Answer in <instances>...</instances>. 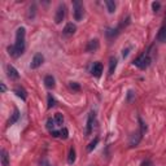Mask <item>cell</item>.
<instances>
[{"label":"cell","instance_id":"obj_1","mask_svg":"<svg viewBox=\"0 0 166 166\" xmlns=\"http://www.w3.org/2000/svg\"><path fill=\"white\" fill-rule=\"evenodd\" d=\"M25 35H26V30L25 28H18L16 31V43L13 46L8 47V52L12 57H20L23 52H25Z\"/></svg>","mask_w":166,"mask_h":166},{"label":"cell","instance_id":"obj_2","mask_svg":"<svg viewBox=\"0 0 166 166\" xmlns=\"http://www.w3.org/2000/svg\"><path fill=\"white\" fill-rule=\"evenodd\" d=\"M151 63H152V60H151V57H149V55H148V53L140 55V56H139V57L134 61L135 66L139 68V69H142V70H145V69L151 65Z\"/></svg>","mask_w":166,"mask_h":166},{"label":"cell","instance_id":"obj_3","mask_svg":"<svg viewBox=\"0 0 166 166\" xmlns=\"http://www.w3.org/2000/svg\"><path fill=\"white\" fill-rule=\"evenodd\" d=\"M73 14H74L75 21H81L83 18L84 8H83V4L81 2H78V0H75L73 3Z\"/></svg>","mask_w":166,"mask_h":166},{"label":"cell","instance_id":"obj_4","mask_svg":"<svg viewBox=\"0 0 166 166\" xmlns=\"http://www.w3.org/2000/svg\"><path fill=\"white\" fill-rule=\"evenodd\" d=\"M65 14H66V7L64 4H60L56 9V16H55V22L56 23H61L63 20L65 18Z\"/></svg>","mask_w":166,"mask_h":166},{"label":"cell","instance_id":"obj_5","mask_svg":"<svg viewBox=\"0 0 166 166\" xmlns=\"http://www.w3.org/2000/svg\"><path fill=\"white\" fill-rule=\"evenodd\" d=\"M43 61H44V56H43L42 53L34 55L33 61H31V64H30V68H31V69H38L39 66H42Z\"/></svg>","mask_w":166,"mask_h":166},{"label":"cell","instance_id":"obj_6","mask_svg":"<svg viewBox=\"0 0 166 166\" xmlns=\"http://www.w3.org/2000/svg\"><path fill=\"white\" fill-rule=\"evenodd\" d=\"M7 73H8V77H9V79H12V81H16V79H18V78H20L18 72L16 70V68H14L13 65H8V66H7Z\"/></svg>","mask_w":166,"mask_h":166},{"label":"cell","instance_id":"obj_7","mask_svg":"<svg viewBox=\"0 0 166 166\" xmlns=\"http://www.w3.org/2000/svg\"><path fill=\"white\" fill-rule=\"evenodd\" d=\"M75 30H77V26L74 23H72V22H69V23L65 25V28L63 30V34H64L65 37H70V35H73V34L75 33Z\"/></svg>","mask_w":166,"mask_h":166},{"label":"cell","instance_id":"obj_8","mask_svg":"<svg viewBox=\"0 0 166 166\" xmlns=\"http://www.w3.org/2000/svg\"><path fill=\"white\" fill-rule=\"evenodd\" d=\"M98 49H99V40L98 39H91L88 43H87V47H86L87 52H95Z\"/></svg>","mask_w":166,"mask_h":166},{"label":"cell","instance_id":"obj_9","mask_svg":"<svg viewBox=\"0 0 166 166\" xmlns=\"http://www.w3.org/2000/svg\"><path fill=\"white\" fill-rule=\"evenodd\" d=\"M93 119H95V114L93 113H90L88 118H87V127H86V134L90 135L92 133V128H93Z\"/></svg>","mask_w":166,"mask_h":166},{"label":"cell","instance_id":"obj_10","mask_svg":"<svg viewBox=\"0 0 166 166\" xmlns=\"http://www.w3.org/2000/svg\"><path fill=\"white\" fill-rule=\"evenodd\" d=\"M44 84H46L47 88L53 90V88H55V86H56L55 78L52 77V75H46V78H44Z\"/></svg>","mask_w":166,"mask_h":166},{"label":"cell","instance_id":"obj_11","mask_svg":"<svg viewBox=\"0 0 166 166\" xmlns=\"http://www.w3.org/2000/svg\"><path fill=\"white\" fill-rule=\"evenodd\" d=\"M92 74L95 75V77H101V74H103V64L101 63H96V64H93V66H92Z\"/></svg>","mask_w":166,"mask_h":166},{"label":"cell","instance_id":"obj_12","mask_svg":"<svg viewBox=\"0 0 166 166\" xmlns=\"http://www.w3.org/2000/svg\"><path fill=\"white\" fill-rule=\"evenodd\" d=\"M14 93L18 96V98H21L23 101L28 99V92H26V90L23 88V87H16V88H14Z\"/></svg>","mask_w":166,"mask_h":166},{"label":"cell","instance_id":"obj_13","mask_svg":"<svg viewBox=\"0 0 166 166\" xmlns=\"http://www.w3.org/2000/svg\"><path fill=\"white\" fill-rule=\"evenodd\" d=\"M157 40L161 43H166V26H162L157 34Z\"/></svg>","mask_w":166,"mask_h":166},{"label":"cell","instance_id":"obj_14","mask_svg":"<svg viewBox=\"0 0 166 166\" xmlns=\"http://www.w3.org/2000/svg\"><path fill=\"white\" fill-rule=\"evenodd\" d=\"M18 118H20V110L18 109H14V112H13V114H12V117L9 118V121H8V125H14L17 121H18Z\"/></svg>","mask_w":166,"mask_h":166},{"label":"cell","instance_id":"obj_15","mask_svg":"<svg viewBox=\"0 0 166 166\" xmlns=\"http://www.w3.org/2000/svg\"><path fill=\"white\" fill-rule=\"evenodd\" d=\"M116 68H117V58L110 57V60H109V75H112L113 73H114Z\"/></svg>","mask_w":166,"mask_h":166},{"label":"cell","instance_id":"obj_16","mask_svg":"<svg viewBox=\"0 0 166 166\" xmlns=\"http://www.w3.org/2000/svg\"><path fill=\"white\" fill-rule=\"evenodd\" d=\"M2 165L3 166H9V156H8V152L5 149H2Z\"/></svg>","mask_w":166,"mask_h":166},{"label":"cell","instance_id":"obj_17","mask_svg":"<svg viewBox=\"0 0 166 166\" xmlns=\"http://www.w3.org/2000/svg\"><path fill=\"white\" fill-rule=\"evenodd\" d=\"M68 162L73 165L75 162V149L74 148H70V151H69V156H68Z\"/></svg>","mask_w":166,"mask_h":166},{"label":"cell","instance_id":"obj_18","mask_svg":"<svg viewBox=\"0 0 166 166\" xmlns=\"http://www.w3.org/2000/svg\"><path fill=\"white\" fill-rule=\"evenodd\" d=\"M105 5L108 8V12L109 13H114V11H116V3L114 2H112V0H107Z\"/></svg>","mask_w":166,"mask_h":166},{"label":"cell","instance_id":"obj_19","mask_svg":"<svg viewBox=\"0 0 166 166\" xmlns=\"http://www.w3.org/2000/svg\"><path fill=\"white\" fill-rule=\"evenodd\" d=\"M98 143H99V138H95L93 140L88 144V147H87V151H88V152H92L95 148H96V145H98Z\"/></svg>","mask_w":166,"mask_h":166},{"label":"cell","instance_id":"obj_20","mask_svg":"<svg viewBox=\"0 0 166 166\" xmlns=\"http://www.w3.org/2000/svg\"><path fill=\"white\" fill-rule=\"evenodd\" d=\"M55 126H56L55 118H48V119H47V128H48L49 131H53Z\"/></svg>","mask_w":166,"mask_h":166},{"label":"cell","instance_id":"obj_21","mask_svg":"<svg viewBox=\"0 0 166 166\" xmlns=\"http://www.w3.org/2000/svg\"><path fill=\"white\" fill-rule=\"evenodd\" d=\"M48 108L51 109V108H53L55 105H56V99L52 96V93H48Z\"/></svg>","mask_w":166,"mask_h":166},{"label":"cell","instance_id":"obj_22","mask_svg":"<svg viewBox=\"0 0 166 166\" xmlns=\"http://www.w3.org/2000/svg\"><path fill=\"white\" fill-rule=\"evenodd\" d=\"M55 122H56V125H58V126L63 125L64 117H63V114H61V113H56V114H55Z\"/></svg>","mask_w":166,"mask_h":166},{"label":"cell","instance_id":"obj_23","mask_svg":"<svg viewBox=\"0 0 166 166\" xmlns=\"http://www.w3.org/2000/svg\"><path fill=\"white\" fill-rule=\"evenodd\" d=\"M119 30H121L119 28H117V29H109V30L107 31V35L110 37V38H112V37H116V35H118V34H119Z\"/></svg>","mask_w":166,"mask_h":166},{"label":"cell","instance_id":"obj_24","mask_svg":"<svg viewBox=\"0 0 166 166\" xmlns=\"http://www.w3.org/2000/svg\"><path fill=\"white\" fill-rule=\"evenodd\" d=\"M69 87H70L73 91H79L81 90V86L78 84L77 82H70V83H69Z\"/></svg>","mask_w":166,"mask_h":166},{"label":"cell","instance_id":"obj_25","mask_svg":"<svg viewBox=\"0 0 166 166\" xmlns=\"http://www.w3.org/2000/svg\"><path fill=\"white\" fill-rule=\"evenodd\" d=\"M68 136H69V131H68V128H66V127H64L63 130L60 131V138H63V139H68Z\"/></svg>","mask_w":166,"mask_h":166},{"label":"cell","instance_id":"obj_26","mask_svg":"<svg viewBox=\"0 0 166 166\" xmlns=\"http://www.w3.org/2000/svg\"><path fill=\"white\" fill-rule=\"evenodd\" d=\"M35 9H37L35 5L33 4L30 7V9H29V18H34V17H35Z\"/></svg>","mask_w":166,"mask_h":166},{"label":"cell","instance_id":"obj_27","mask_svg":"<svg viewBox=\"0 0 166 166\" xmlns=\"http://www.w3.org/2000/svg\"><path fill=\"white\" fill-rule=\"evenodd\" d=\"M152 8H153L154 12H158L160 8H161V4H160L158 2H154V3H152Z\"/></svg>","mask_w":166,"mask_h":166},{"label":"cell","instance_id":"obj_28","mask_svg":"<svg viewBox=\"0 0 166 166\" xmlns=\"http://www.w3.org/2000/svg\"><path fill=\"white\" fill-rule=\"evenodd\" d=\"M51 135L53 136V138H60V131H51Z\"/></svg>","mask_w":166,"mask_h":166},{"label":"cell","instance_id":"obj_29","mask_svg":"<svg viewBox=\"0 0 166 166\" xmlns=\"http://www.w3.org/2000/svg\"><path fill=\"white\" fill-rule=\"evenodd\" d=\"M152 163H151V161L149 160H147V161H143L142 162V166H151Z\"/></svg>","mask_w":166,"mask_h":166},{"label":"cell","instance_id":"obj_30","mask_svg":"<svg viewBox=\"0 0 166 166\" xmlns=\"http://www.w3.org/2000/svg\"><path fill=\"white\" fill-rule=\"evenodd\" d=\"M0 88H2V92H3V93L7 91V87H5V84H4V83H0Z\"/></svg>","mask_w":166,"mask_h":166},{"label":"cell","instance_id":"obj_31","mask_svg":"<svg viewBox=\"0 0 166 166\" xmlns=\"http://www.w3.org/2000/svg\"><path fill=\"white\" fill-rule=\"evenodd\" d=\"M128 51H130V48H127L126 51H123V52H122V56H123V57H127V55H128Z\"/></svg>","mask_w":166,"mask_h":166},{"label":"cell","instance_id":"obj_32","mask_svg":"<svg viewBox=\"0 0 166 166\" xmlns=\"http://www.w3.org/2000/svg\"><path fill=\"white\" fill-rule=\"evenodd\" d=\"M40 165H42V166H51V165H49V163H48L46 160H43V161L40 162Z\"/></svg>","mask_w":166,"mask_h":166}]
</instances>
